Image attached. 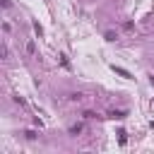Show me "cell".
<instances>
[{"label": "cell", "instance_id": "1", "mask_svg": "<svg viewBox=\"0 0 154 154\" xmlns=\"http://www.w3.org/2000/svg\"><path fill=\"white\" fill-rule=\"evenodd\" d=\"M24 53H26V58H36V41H34V38H26Z\"/></svg>", "mask_w": 154, "mask_h": 154}, {"label": "cell", "instance_id": "2", "mask_svg": "<svg viewBox=\"0 0 154 154\" xmlns=\"http://www.w3.org/2000/svg\"><path fill=\"white\" fill-rule=\"evenodd\" d=\"M113 70H116L120 77H130V72H128V70H123V67H116V65H113Z\"/></svg>", "mask_w": 154, "mask_h": 154}, {"label": "cell", "instance_id": "3", "mask_svg": "<svg viewBox=\"0 0 154 154\" xmlns=\"http://www.w3.org/2000/svg\"><path fill=\"white\" fill-rule=\"evenodd\" d=\"M77 132H82V123H77V125L70 128V135H77Z\"/></svg>", "mask_w": 154, "mask_h": 154}, {"label": "cell", "instance_id": "4", "mask_svg": "<svg viewBox=\"0 0 154 154\" xmlns=\"http://www.w3.org/2000/svg\"><path fill=\"white\" fill-rule=\"evenodd\" d=\"M111 118H125V111H111Z\"/></svg>", "mask_w": 154, "mask_h": 154}, {"label": "cell", "instance_id": "5", "mask_svg": "<svg viewBox=\"0 0 154 154\" xmlns=\"http://www.w3.org/2000/svg\"><path fill=\"white\" fill-rule=\"evenodd\" d=\"M2 31H5V34H10V31H12V26H10V22H2Z\"/></svg>", "mask_w": 154, "mask_h": 154}, {"label": "cell", "instance_id": "6", "mask_svg": "<svg viewBox=\"0 0 154 154\" xmlns=\"http://www.w3.org/2000/svg\"><path fill=\"white\" fill-rule=\"evenodd\" d=\"M24 135H26V137H29V140H36V132H34V130H26V132H24Z\"/></svg>", "mask_w": 154, "mask_h": 154}]
</instances>
